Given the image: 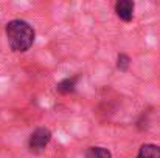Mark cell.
<instances>
[{
	"instance_id": "6da1fadb",
	"label": "cell",
	"mask_w": 160,
	"mask_h": 158,
	"mask_svg": "<svg viewBox=\"0 0 160 158\" xmlns=\"http://www.w3.org/2000/svg\"><path fill=\"white\" fill-rule=\"evenodd\" d=\"M5 33H6V39L11 50L16 53L28 51L36 37L33 26L28 22L20 20V19H14L8 22L5 26Z\"/></svg>"
},
{
	"instance_id": "7a4b0ae2",
	"label": "cell",
	"mask_w": 160,
	"mask_h": 158,
	"mask_svg": "<svg viewBox=\"0 0 160 158\" xmlns=\"http://www.w3.org/2000/svg\"><path fill=\"white\" fill-rule=\"evenodd\" d=\"M50 140H52V132L45 127H39L30 136V149L33 152H42L45 146L50 143Z\"/></svg>"
},
{
	"instance_id": "52a82bcc",
	"label": "cell",
	"mask_w": 160,
	"mask_h": 158,
	"mask_svg": "<svg viewBox=\"0 0 160 158\" xmlns=\"http://www.w3.org/2000/svg\"><path fill=\"white\" fill-rule=\"evenodd\" d=\"M129 65H131L129 56H126V54H118V57H117V67H118L121 71H126V70L129 68Z\"/></svg>"
},
{
	"instance_id": "3957f363",
	"label": "cell",
	"mask_w": 160,
	"mask_h": 158,
	"mask_svg": "<svg viewBox=\"0 0 160 158\" xmlns=\"http://www.w3.org/2000/svg\"><path fill=\"white\" fill-rule=\"evenodd\" d=\"M134 2L131 0H120L115 3V12L123 22H131L134 17Z\"/></svg>"
},
{
	"instance_id": "8992f818",
	"label": "cell",
	"mask_w": 160,
	"mask_h": 158,
	"mask_svg": "<svg viewBox=\"0 0 160 158\" xmlns=\"http://www.w3.org/2000/svg\"><path fill=\"white\" fill-rule=\"evenodd\" d=\"M76 81H78V78H67V79L61 81V82L56 85V90H58L59 93H62V95L70 93V92H73V90H75Z\"/></svg>"
},
{
	"instance_id": "277c9868",
	"label": "cell",
	"mask_w": 160,
	"mask_h": 158,
	"mask_svg": "<svg viewBox=\"0 0 160 158\" xmlns=\"http://www.w3.org/2000/svg\"><path fill=\"white\" fill-rule=\"evenodd\" d=\"M137 158H160V146L157 144H143L137 154Z\"/></svg>"
},
{
	"instance_id": "5b68a950",
	"label": "cell",
	"mask_w": 160,
	"mask_h": 158,
	"mask_svg": "<svg viewBox=\"0 0 160 158\" xmlns=\"http://www.w3.org/2000/svg\"><path fill=\"white\" fill-rule=\"evenodd\" d=\"M86 158H112V154L106 147L93 146V147H89L86 151Z\"/></svg>"
}]
</instances>
